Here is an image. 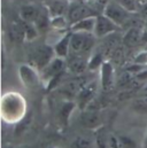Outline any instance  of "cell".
I'll use <instances>...</instances> for the list:
<instances>
[{
	"label": "cell",
	"mask_w": 147,
	"mask_h": 148,
	"mask_svg": "<svg viewBox=\"0 0 147 148\" xmlns=\"http://www.w3.org/2000/svg\"><path fill=\"white\" fill-rule=\"evenodd\" d=\"M27 101L17 92H7L1 98V118L7 124H17L25 118Z\"/></svg>",
	"instance_id": "6da1fadb"
},
{
	"label": "cell",
	"mask_w": 147,
	"mask_h": 148,
	"mask_svg": "<svg viewBox=\"0 0 147 148\" xmlns=\"http://www.w3.org/2000/svg\"><path fill=\"white\" fill-rule=\"evenodd\" d=\"M95 35L86 32H71L70 54L77 56H86L95 45Z\"/></svg>",
	"instance_id": "7a4b0ae2"
},
{
	"label": "cell",
	"mask_w": 147,
	"mask_h": 148,
	"mask_svg": "<svg viewBox=\"0 0 147 148\" xmlns=\"http://www.w3.org/2000/svg\"><path fill=\"white\" fill-rule=\"evenodd\" d=\"M54 55H55L54 48L49 44L38 45L30 54V61H31L30 64L40 73L54 59Z\"/></svg>",
	"instance_id": "3957f363"
},
{
	"label": "cell",
	"mask_w": 147,
	"mask_h": 148,
	"mask_svg": "<svg viewBox=\"0 0 147 148\" xmlns=\"http://www.w3.org/2000/svg\"><path fill=\"white\" fill-rule=\"evenodd\" d=\"M92 16H98V15L94 14L91 6H89L82 1H74L73 3H70L68 14H67V18H68L70 25H73L82 20H85L87 17H92Z\"/></svg>",
	"instance_id": "277c9868"
},
{
	"label": "cell",
	"mask_w": 147,
	"mask_h": 148,
	"mask_svg": "<svg viewBox=\"0 0 147 148\" xmlns=\"http://www.w3.org/2000/svg\"><path fill=\"white\" fill-rule=\"evenodd\" d=\"M19 77L23 86L28 90H35L41 83L40 73L31 64H21L19 68Z\"/></svg>",
	"instance_id": "5b68a950"
},
{
	"label": "cell",
	"mask_w": 147,
	"mask_h": 148,
	"mask_svg": "<svg viewBox=\"0 0 147 148\" xmlns=\"http://www.w3.org/2000/svg\"><path fill=\"white\" fill-rule=\"evenodd\" d=\"M67 67L66 64V61L65 59H61V58H54L49 63L48 66L40 71V77H41V82L49 85V83L55 79L58 76L63 74L65 71V68Z\"/></svg>",
	"instance_id": "8992f818"
},
{
	"label": "cell",
	"mask_w": 147,
	"mask_h": 148,
	"mask_svg": "<svg viewBox=\"0 0 147 148\" xmlns=\"http://www.w3.org/2000/svg\"><path fill=\"white\" fill-rule=\"evenodd\" d=\"M129 12H126L121 5H118L116 1L108 2L104 9V14L106 17H108L110 21H113L116 25L121 27L129 20Z\"/></svg>",
	"instance_id": "52a82bcc"
},
{
	"label": "cell",
	"mask_w": 147,
	"mask_h": 148,
	"mask_svg": "<svg viewBox=\"0 0 147 148\" xmlns=\"http://www.w3.org/2000/svg\"><path fill=\"white\" fill-rule=\"evenodd\" d=\"M120 29L118 25H116L113 21H110L108 17H106L105 15H99L97 17V24H95V30H94V35L97 38H105L109 36L111 34L117 32V30Z\"/></svg>",
	"instance_id": "ba28073f"
},
{
	"label": "cell",
	"mask_w": 147,
	"mask_h": 148,
	"mask_svg": "<svg viewBox=\"0 0 147 148\" xmlns=\"http://www.w3.org/2000/svg\"><path fill=\"white\" fill-rule=\"evenodd\" d=\"M98 90V82L97 80H91L89 84L85 85V87L82 88V91L77 94L76 97V101H77V106L79 108H84L86 107L94 98L95 93Z\"/></svg>",
	"instance_id": "9c48e42d"
},
{
	"label": "cell",
	"mask_w": 147,
	"mask_h": 148,
	"mask_svg": "<svg viewBox=\"0 0 147 148\" xmlns=\"http://www.w3.org/2000/svg\"><path fill=\"white\" fill-rule=\"evenodd\" d=\"M145 34L142 29L137 28V27H133V28H130L122 38V41L125 46L128 47H135L137 45H139L140 42L145 41Z\"/></svg>",
	"instance_id": "30bf717a"
},
{
	"label": "cell",
	"mask_w": 147,
	"mask_h": 148,
	"mask_svg": "<svg viewBox=\"0 0 147 148\" xmlns=\"http://www.w3.org/2000/svg\"><path fill=\"white\" fill-rule=\"evenodd\" d=\"M70 39H71V32H68L65 36H62L59 41H56L53 45L56 58L66 59L67 56H69V54H70Z\"/></svg>",
	"instance_id": "8fae6325"
},
{
	"label": "cell",
	"mask_w": 147,
	"mask_h": 148,
	"mask_svg": "<svg viewBox=\"0 0 147 148\" xmlns=\"http://www.w3.org/2000/svg\"><path fill=\"white\" fill-rule=\"evenodd\" d=\"M40 12H41V8H39L36 5H32V3L23 5L20 9V20L35 24L38 16L40 15Z\"/></svg>",
	"instance_id": "7c38bea8"
},
{
	"label": "cell",
	"mask_w": 147,
	"mask_h": 148,
	"mask_svg": "<svg viewBox=\"0 0 147 148\" xmlns=\"http://www.w3.org/2000/svg\"><path fill=\"white\" fill-rule=\"evenodd\" d=\"M89 67V60L85 56H77V55H69V60L67 62V68L70 73L76 75L83 74Z\"/></svg>",
	"instance_id": "4fadbf2b"
},
{
	"label": "cell",
	"mask_w": 147,
	"mask_h": 148,
	"mask_svg": "<svg viewBox=\"0 0 147 148\" xmlns=\"http://www.w3.org/2000/svg\"><path fill=\"white\" fill-rule=\"evenodd\" d=\"M97 17L98 16H92L87 17L85 20H82L73 25H70L71 32H86V34H94L95 30V24H97Z\"/></svg>",
	"instance_id": "5bb4252c"
},
{
	"label": "cell",
	"mask_w": 147,
	"mask_h": 148,
	"mask_svg": "<svg viewBox=\"0 0 147 148\" xmlns=\"http://www.w3.org/2000/svg\"><path fill=\"white\" fill-rule=\"evenodd\" d=\"M100 80H101V85L105 90H107L108 87L111 86L113 80H114V69L111 63L106 61L104 62V64L100 68Z\"/></svg>",
	"instance_id": "9a60e30c"
},
{
	"label": "cell",
	"mask_w": 147,
	"mask_h": 148,
	"mask_svg": "<svg viewBox=\"0 0 147 148\" xmlns=\"http://www.w3.org/2000/svg\"><path fill=\"white\" fill-rule=\"evenodd\" d=\"M69 6L70 5L67 1L56 0V1H53L51 5H48L46 8H47L49 16L52 18V17H56V16H65L66 14H68Z\"/></svg>",
	"instance_id": "2e32d148"
},
{
	"label": "cell",
	"mask_w": 147,
	"mask_h": 148,
	"mask_svg": "<svg viewBox=\"0 0 147 148\" xmlns=\"http://www.w3.org/2000/svg\"><path fill=\"white\" fill-rule=\"evenodd\" d=\"M80 122L84 126H86L89 129H94L101 124V117L95 111H89V112L83 114Z\"/></svg>",
	"instance_id": "e0dca14e"
},
{
	"label": "cell",
	"mask_w": 147,
	"mask_h": 148,
	"mask_svg": "<svg viewBox=\"0 0 147 148\" xmlns=\"http://www.w3.org/2000/svg\"><path fill=\"white\" fill-rule=\"evenodd\" d=\"M35 27L38 30V32H45L51 27V16L47 10V8H43L40 12V15L38 16L37 21L35 22Z\"/></svg>",
	"instance_id": "ac0fdd59"
},
{
	"label": "cell",
	"mask_w": 147,
	"mask_h": 148,
	"mask_svg": "<svg viewBox=\"0 0 147 148\" xmlns=\"http://www.w3.org/2000/svg\"><path fill=\"white\" fill-rule=\"evenodd\" d=\"M69 148H94V145L89 137L77 136L69 144Z\"/></svg>",
	"instance_id": "d6986e66"
},
{
	"label": "cell",
	"mask_w": 147,
	"mask_h": 148,
	"mask_svg": "<svg viewBox=\"0 0 147 148\" xmlns=\"http://www.w3.org/2000/svg\"><path fill=\"white\" fill-rule=\"evenodd\" d=\"M69 24L67 16H56L51 18V28L55 31H66Z\"/></svg>",
	"instance_id": "ffe728a7"
},
{
	"label": "cell",
	"mask_w": 147,
	"mask_h": 148,
	"mask_svg": "<svg viewBox=\"0 0 147 148\" xmlns=\"http://www.w3.org/2000/svg\"><path fill=\"white\" fill-rule=\"evenodd\" d=\"M21 22V25L23 28V31H24V36H25V39L28 40H34L35 38H37L38 36V30L36 29L35 24L34 23H28V22H24L22 20H20Z\"/></svg>",
	"instance_id": "44dd1931"
},
{
	"label": "cell",
	"mask_w": 147,
	"mask_h": 148,
	"mask_svg": "<svg viewBox=\"0 0 147 148\" xmlns=\"http://www.w3.org/2000/svg\"><path fill=\"white\" fill-rule=\"evenodd\" d=\"M115 1L129 13H136L139 10V0H115Z\"/></svg>",
	"instance_id": "7402d4cb"
},
{
	"label": "cell",
	"mask_w": 147,
	"mask_h": 148,
	"mask_svg": "<svg viewBox=\"0 0 147 148\" xmlns=\"http://www.w3.org/2000/svg\"><path fill=\"white\" fill-rule=\"evenodd\" d=\"M102 58H104V54H102L101 52H99V51L95 52V53L91 56V59L89 60V69L94 70V69H97V68H101V66L104 64Z\"/></svg>",
	"instance_id": "603a6c76"
},
{
	"label": "cell",
	"mask_w": 147,
	"mask_h": 148,
	"mask_svg": "<svg viewBox=\"0 0 147 148\" xmlns=\"http://www.w3.org/2000/svg\"><path fill=\"white\" fill-rule=\"evenodd\" d=\"M132 108L138 112H147V95L137 98L132 102Z\"/></svg>",
	"instance_id": "cb8c5ba5"
},
{
	"label": "cell",
	"mask_w": 147,
	"mask_h": 148,
	"mask_svg": "<svg viewBox=\"0 0 147 148\" xmlns=\"http://www.w3.org/2000/svg\"><path fill=\"white\" fill-rule=\"evenodd\" d=\"M133 63L137 64V66H139V67H143V68H144L145 66H147V49L146 51L139 52V53L135 56Z\"/></svg>",
	"instance_id": "d4e9b609"
},
{
	"label": "cell",
	"mask_w": 147,
	"mask_h": 148,
	"mask_svg": "<svg viewBox=\"0 0 147 148\" xmlns=\"http://www.w3.org/2000/svg\"><path fill=\"white\" fill-rule=\"evenodd\" d=\"M75 108V103L73 102H66L63 105V107L61 108V111H60V115H61V118L63 121H67L70 116V112L73 111V109Z\"/></svg>",
	"instance_id": "484cf974"
},
{
	"label": "cell",
	"mask_w": 147,
	"mask_h": 148,
	"mask_svg": "<svg viewBox=\"0 0 147 148\" xmlns=\"http://www.w3.org/2000/svg\"><path fill=\"white\" fill-rule=\"evenodd\" d=\"M78 1H82V2H84V3L89 5V6H91V5H94L98 0H78Z\"/></svg>",
	"instance_id": "4316f807"
},
{
	"label": "cell",
	"mask_w": 147,
	"mask_h": 148,
	"mask_svg": "<svg viewBox=\"0 0 147 148\" xmlns=\"http://www.w3.org/2000/svg\"><path fill=\"white\" fill-rule=\"evenodd\" d=\"M143 148H147V132L144 137V140H143Z\"/></svg>",
	"instance_id": "83f0119b"
},
{
	"label": "cell",
	"mask_w": 147,
	"mask_h": 148,
	"mask_svg": "<svg viewBox=\"0 0 147 148\" xmlns=\"http://www.w3.org/2000/svg\"><path fill=\"white\" fill-rule=\"evenodd\" d=\"M146 29H147V22H146Z\"/></svg>",
	"instance_id": "f1b7e54d"
},
{
	"label": "cell",
	"mask_w": 147,
	"mask_h": 148,
	"mask_svg": "<svg viewBox=\"0 0 147 148\" xmlns=\"http://www.w3.org/2000/svg\"><path fill=\"white\" fill-rule=\"evenodd\" d=\"M51 148H56V147H51Z\"/></svg>",
	"instance_id": "f546056e"
},
{
	"label": "cell",
	"mask_w": 147,
	"mask_h": 148,
	"mask_svg": "<svg viewBox=\"0 0 147 148\" xmlns=\"http://www.w3.org/2000/svg\"><path fill=\"white\" fill-rule=\"evenodd\" d=\"M8 148H13V147H8Z\"/></svg>",
	"instance_id": "4dcf8cb0"
}]
</instances>
